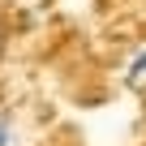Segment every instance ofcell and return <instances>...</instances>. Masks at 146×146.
I'll return each mask as SVG.
<instances>
[{
	"instance_id": "obj_1",
	"label": "cell",
	"mask_w": 146,
	"mask_h": 146,
	"mask_svg": "<svg viewBox=\"0 0 146 146\" xmlns=\"http://www.w3.org/2000/svg\"><path fill=\"white\" fill-rule=\"evenodd\" d=\"M125 86L129 90H142L146 86V47H137L129 56V64H125Z\"/></svg>"
},
{
	"instance_id": "obj_2",
	"label": "cell",
	"mask_w": 146,
	"mask_h": 146,
	"mask_svg": "<svg viewBox=\"0 0 146 146\" xmlns=\"http://www.w3.org/2000/svg\"><path fill=\"white\" fill-rule=\"evenodd\" d=\"M0 146H17V129H13V120L0 112Z\"/></svg>"
}]
</instances>
